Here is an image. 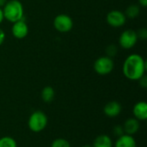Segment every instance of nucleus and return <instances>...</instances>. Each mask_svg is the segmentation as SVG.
<instances>
[{
  "label": "nucleus",
  "mask_w": 147,
  "mask_h": 147,
  "mask_svg": "<svg viewBox=\"0 0 147 147\" xmlns=\"http://www.w3.org/2000/svg\"><path fill=\"white\" fill-rule=\"evenodd\" d=\"M11 33L13 36L16 39H23L28 34V24L23 21V19L17 21L13 23Z\"/></svg>",
  "instance_id": "obj_8"
},
{
  "label": "nucleus",
  "mask_w": 147,
  "mask_h": 147,
  "mask_svg": "<svg viewBox=\"0 0 147 147\" xmlns=\"http://www.w3.org/2000/svg\"><path fill=\"white\" fill-rule=\"evenodd\" d=\"M54 28L60 33H66L72 29L73 21L71 16L65 14L58 15L53 20Z\"/></svg>",
  "instance_id": "obj_5"
},
{
  "label": "nucleus",
  "mask_w": 147,
  "mask_h": 147,
  "mask_svg": "<svg viewBox=\"0 0 147 147\" xmlns=\"http://www.w3.org/2000/svg\"><path fill=\"white\" fill-rule=\"evenodd\" d=\"M4 18H3V9H2V8H0V23L3 22V20Z\"/></svg>",
  "instance_id": "obj_25"
},
{
  "label": "nucleus",
  "mask_w": 147,
  "mask_h": 147,
  "mask_svg": "<svg viewBox=\"0 0 147 147\" xmlns=\"http://www.w3.org/2000/svg\"><path fill=\"white\" fill-rule=\"evenodd\" d=\"M121 109L122 108L120 102L116 101H111L103 107V113L109 118H115L121 113Z\"/></svg>",
  "instance_id": "obj_9"
},
{
  "label": "nucleus",
  "mask_w": 147,
  "mask_h": 147,
  "mask_svg": "<svg viewBox=\"0 0 147 147\" xmlns=\"http://www.w3.org/2000/svg\"><path fill=\"white\" fill-rule=\"evenodd\" d=\"M134 117L140 121H144L147 119V103L144 101L138 102L133 108Z\"/></svg>",
  "instance_id": "obj_11"
},
{
  "label": "nucleus",
  "mask_w": 147,
  "mask_h": 147,
  "mask_svg": "<svg viewBox=\"0 0 147 147\" xmlns=\"http://www.w3.org/2000/svg\"><path fill=\"white\" fill-rule=\"evenodd\" d=\"M2 9L3 18L12 23L23 19V6L18 0H8Z\"/></svg>",
  "instance_id": "obj_2"
},
{
  "label": "nucleus",
  "mask_w": 147,
  "mask_h": 147,
  "mask_svg": "<svg viewBox=\"0 0 147 147\" xmlns=\"http://www.w3.org/2000/svg\"><path fill=\"white\" fill-rule=\"evenodd\" d=\"M140 12V5H138V4H130L126 9V11H125L124 14H125L126 17L134 19V18H135V17H137L139 16Z\"/></svg>",
  "instance_id": "obj_15"
},
{
  "label": "nucleus",
  "mask_w": 147,
  "mask_h": 147,
  "mask_svg": "<svg viewBox=\"0 0 147 147\" xmlns=\"http://www.w3.org/2000/svg\"><path fill=\"white\" fill-rule=\"evenodd\" d=\"M0 147H17L16 141L9 136L0 138Z\"/></svg>",
  "instance_id": "obj_16"
},
{
  "label": "nucleus",
  "mask_w": 147,
  "mask_h": 147,
  "mask_svg": "<svg viewBox=\"0 0 147 147\" xmlns=\"http://www.w3.org/2000/svg\"><path fill=\"white\" fill-rule=\"evenodd\" d=\"M137 34V36H138V39H141V40H146L147 38V30L146 28H140L139 31L136 32Z\"/></svg>",
  "instance_id": "obj_20"
},
{
  "label": "nucleus",
  "mask_w": 147,
  "mask_h": 147,
  "mask_svg": "<svg viewBox=\"0 0 147 147\" xmlns=\"http://www.w3.org/2000/svg\"><path fill=\"white\" fill-rule=\"evenodd\" d=\"M105 52H106V54H107L108 57L112 58V57H115L116 55V53L118 52V48H117V47L115 45L111 44V45H109V46H108L106 47Z\"/></svg>",
  "instance_id": "obj_18"
},
{
  "label": "nucleus",
  "mask_w": 147,
  "mask_h": 147,
  "mask_svg": "<svg viewBox=\"0 0 147 147\" xmlns=\"http://www.w3.org/2000/svg\"><path fill=\"white\" fill-rule=\"evenodd\" d=\"M41 99L44 102L49 103L52 102L55 97V91L53 87L51 86H46L42 89L40 93Z\"/></svg>",
  "instance_id": "obj_14"
},
{
  "label": "nucleus",
  "mask_w": 147,
  "mask_h": 147,
  "mask_svg": "<svg viewBox=\"0 0 147 147\" xmlns=\"http://www.w3.org/2000/svg\"><path fill=\"white\" fill-rule=\"evenodd\" d=\"M123 129L125 134L134 136L140 128V121L135 119L134 117L128 118L123 124Z\"/></svg>",
  "instance_id": "obj_10"
},
{
  "label": "nucleus",
  "mask_w": 147,
  "mask_h": 147,
  "mask_svg": "<svg viewBox=\"0 0 147 147\" xmlns=\"http://www.w3.org/2000/svg\"><path fill=\"white\" fill-rule=\"evenodd\" d=\"M4 40H5V33L2 28H0V46L3 43Z\"/></svg>",
  "instance_id": "obj_22"
},
{
  "label": "nucleus",
  "mask_w": 147,
  "mask_h": 147,
  "mask_svg": "<svg viewBox=\"0 0 147 147\" xmlns=\"http://www.w3.org/2000/svg\"><path fill=\"white\" fill-rule=\"evenodd\" d=\"M51 147H71V144L67 140L63 138H59L52 142Z\"/></svg>",
  "instance_id": "obj_17"
},
{
  "label": "nucleus",
  "mask_w": 147,
  "mask_h": 147,
  "mask_svg": "<svg viewBox=\"0 0 147 147\" xmlns=\"http://www.w3.org/2000/svg\"><path fill=\"white\" fill-rule=\"evenodd\" d=\"M115 147H137V143L134 136L123 134L117 138Z\"/></svg>",
  "instance_id": "obj_12"
},
{
  "label": "nucleus",
  "mask_w": 147,
  "mask_h": 147,
  "mask_svg": "<svg viewBox=\"0 0 147 147\" xmlns=\"http://www.w3.org/2000/svg\"><path fill=\"white\" fill-rule=\"evenodd\" d=\"M47 115L41 110H36L30 115L28 121V127L32 132L40 133L47 127Z\"/></svg>",
  "instance_id": "obj_3"
},
{
  "label": "nucleus",
  "mask_w": 147,
  "mask_h": 147,
  "mask_svg": "<svg viewBox=\"0 0 147 147\" xmlns=\"http://www.w3.org/2000/svg\"><path fill=\"white\" fill-rule=\"evenodd\" d=\"M93 66L95 71L98 75L106 76L112 72L115 67V64L112 58H109L108 56H102L96 59Z\"/></svg>",
  "instance_id": "obj_4"
},
{
  "label": "nucleus",
  "mask_w": 147,
  "mask_h": 147,
  "mask_svg": "<svg viewBox=\"0 0 147 147\" xmlns=\"http://www.w3.org/2000/svg\"><path fill=\"white\" fill-rule=\"evenodd\" d=\"M139 3H140L142 7L146 8L147 6V0H139Z\"/></svg>",
  "instance_id": "obj_23"
},
{
  "label": "nucleus",
  "mask_w": 147,
  "mask_h": 147,
  "mask_svg": "<svg viewBox=\"0 0 147 147\" xmlns=\"http://www.w3.org/2000/svg\"><path fill=\"white\" fill-rule=\"evenodd\" d=\"M114 144L112 139L106 134L98 135L93 141L92 147H113Z\"/></svg>",
  "instance_id": "obj_13"
},
{
  "label": "nucleus",
  "mask_w": 147,
  "mask_h": 147,
  "mask_svg": "<svg viewBox=\"0 0 147 147\" xmlns=\"http://www.w3.org/2000/svg\"><path fill=\"white\" fill-rule=\"evenodd\" d=\"M106 20L109 26L113 28H120L126 23L127 17L123 12L115 9L108 13Z\"/></svg>",
  "instance_id": "obj_7"
},
{
  "label": "nucleus",
  "mask_w": 147,
  "mask_h": 147,
  "mask_svg": "<svg viewBox=\"0 0 147 147\" xmlns=\"http://www.w3.org/2000/svg\"><path fill=\"white\" fill-rule=\"evenodd\" d=\"M7 2H8V0H0V8L3 9V7L6 4Z\"/></svg>",
  "instance_id": "obj_24"
},
{
  "label": "nucleus",
  "mask_w": 147,
  "mask_h": 147,
  "mask_svg": "<svg viewBox=\"0 0 147 147\" xmlns=\"http://www.w3.org/2000/svg\"><path fill=\"white\" fill-rule=\"evenodd\" d=\"M138 40L136 31L133 29H127L120 35L119 43L123 49H131L136 45Z\"/></svg>",
  "instance_id": "obj_6"
},
{
  "label": "nucleus",
  "mask_w": 147,
  "mask_h": 147,
  "mask_svg": "<svg viewBox=\"0 0 147 147\" xmlns=\"http://www.w3.org/2000/svg\"><path fill=\"white\" fill-rule=\"evenodd\" d=\"M81 147H92V146H90V145H84Z\"/></svg>",
  "instance_id": "obj_26"
},
{
  "label": "nucleus",
  "mask_w": 147,
  "mask_h": 147,
  "mask_svg": "<svg viewBox=\"0 0 147 147\" xmlns=\"http://www.w3.org/2000/svg\"><path fill=\"white\" fill-rule=\"evenodd\" d=\"M140 82V85L142 87V88H146L147 87V78L146 75H144L143 77H141L139 80Z\"/></svg>",
  "instance_id": "obj_21"
},
{
  "label": "nucleus",
  "mask_w": 147,
  "mask_h": 147,
  "mask_svg": "<svg viewBox=\"0 0 147 147\" xmlns=\"http://www.w3.org/2000/svg\"><path fill=\"white\" fill-rule=\"evenodd\" d=\"M113 134L118 138L123 134H125L124 133V129H123V127L121 126V125H116L114 128H113Z\"/></svg>",
  "instance_id": "obj_19"
},
{
  "label": "nucleus",
  "mask_w": 147,
  "mask_h": 147,
  "mask_svg": "<svg viewBox=\"0 0 147 147\" xmlns=\"http://www.w3.org/2000/svg\"><path fill=\"white\" fill-rule=\"evenodd\" d=\"M146 62L143 57L138 53L129 55L124 61L122 66L123 75L129 80L138 81L145 75Z\"/></svg>",
  "instance_id": "obj_1"
}]
</instances>
